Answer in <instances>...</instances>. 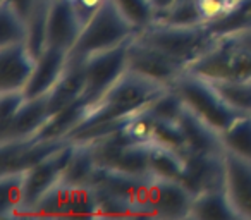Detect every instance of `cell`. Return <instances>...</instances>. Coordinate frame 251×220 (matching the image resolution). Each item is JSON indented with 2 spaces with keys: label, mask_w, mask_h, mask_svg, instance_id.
I'll return each instance as SVG.
<instances>
[{
  "label": "cell",
  "mask_w": 251,
  "mask_h": 220,
  "mask_svg": "<svg viewBox=\"0 0 251 220\" xmlns=\"http://www.w3.org/2000/svg\"><path fill=\"white\" fill-rule=\"evenodd\" d=\"M188 71L210 81L251 79V29L219 35L212 49Z\"/></svg>",
  "instance_id": "3957f363"
},
{
  "label": "cell",
  "mask_w": 251,
  "mask_h": 220,
  "mask_svg": "<svg viewBox=\"0 0 251 220\" xmlns=\"http://www.w3.org/2000/svg\"><path fill=\"white\" fill-rule=\"evenodd\" d=\"M38 57L23 43L0 47V91L25 90Z\"/></svg>",
  "instance_id": "8fae6325"
},
{
  "label": "cell",
  "mask_w": 251,
  "mask_h": 220,
  "mask_svg": "<svg viewBox=\"0 0 251 220\" xmlns=\"http://www.w3.org/2000/svg\"><path fill=\"white\" fill-rule=\"evenodd\" d=\"M69 52H66V50L47 47L40 53L35 71H33L31 77L25 88V93L28 95V98L49 95L62 77L64 71L69 64Z\"/></svg>",
  "instance_id": "9a60e30c"
},
{
  "label": "cell",
  "mask_w": 251,
  "mask_h": 220,
  "mask_svg": "<svg viewBox=\"0 0 251 220\" xmlns=\"http://www.w3.org/2000/svg\"><path fill=\"white\" fill-rule=\"evenodd\" d=\"M97 162H95L93 151H91L90 143L84 141H76L73 157L64 171L62 181L71 186L79 184H91L97 172Z\"/></svg>",
  "instance_id": "7402d4cb"
},
{
  "label": "cell",
  "mask_w": 251,
  "mask_h": 220,
  "mask_svg": "<svg viewBox=\"0 0 251 220\" xmlns=\"http://www.w3.org/2000/svg\"><path fill=\"white\" fill-rule=\"evenodd\" d=\"M193 199H195V193L186 188L181 181L151 175L150 195H148L151 217L189 219Z\"/></svg>",
  "instance_id": "9c48e42d"
},
{
  "label": "cell",
  "mask_w": 251,
  "mask_h": 220,
  "mask_svg": "<svg viewBox=\"0 0 251 220\" xmlns=\"http://www.w3.org/2000/svg\"><path fill=\"white\" fill-rule=\"evenodd\" d=\"M114 4L136 29L150 24L155 19V7L151 0H114Z\"/></svg>",
  "instance_id": "836d02e7"
},
{
  "label": "cell",
  "mask_w": 251,
  "mask_h": 220,
  "mask_svg": "<svg viewBox=\"0 0 251 220\" xmlns=\"http://www.w3.org/2000/svg\"><path fill=\"white\" fill-rule=\"evenodd\" d=\"M232 7L230 4H226L222 0H198V11L201 14L203 23H213L219 21L220 18L229 12Z\"/></svg>",
  "instance_id": "d590c367"
},
{
  "label": "cell",
  "mask_w": 251,
  "mask_h": 220,
  "mask_svg": "<svg viewBox=\"0 0 251 220\" xmlns=\"http://www.w3.org/2000/svg\"><path fill=\"white\" fill-rule=\"evenodd\" d=\"M136 31L134 24L119 11L114 0H107L95 18L84 26L69 55L83 60L93 53L124 45L136 35Z\"/></svg>",
  "instance_id": "277c9868"
},
{
  "label": "cell",
  "mask_w": 251,
  "mask_h": 220,
  "mask_svg": "<svg viewBox=\"0 0 251 220\" xmlns=\"http://www.w3.org/2000/svg\"><path fill=\"white\" fill-rule=\"evenodd\" d=\"M224 150L251 160V114L237 117L222 133Z\"/></svg>",
  "instance_id": "d4e9b609"
},
{
  "label": "cell",
  "mask_w": 251,
  "mask_h": 220,
  "mask_svg": "<svg viewBox=\"0 0 251 220\" xmlns=\"http://www.w3.org/2000/svg\"><path fill=\"white\" fill-rule=\"evenodd\" d=\"M217 36L219 35H215L206 23L179 26L151 21L150 24L138 29L134 38L153 47L155 50L189 69L196 60L201 59L212 49L213 43L217 42Z\"/></svg>",
  "instance_id": "6da1fadb"
},
{
  "label": "cell",
  "mask_w": 251,
  "mask_h": 220,
  "mask_svg": "<svg viewBox=\"0 0 251 220\" xmlns=\"http://www.w3.org/2000/svg\"><path fill=\"white\" fill-rule=\"evenodd\" d=\"M167 88L171 86H165V84L158 83V81H153L150 77L143 76V74L127 69L124 73V76L97 103L91 105L90 116H88L86 122L81 127L131 116V114L138 112L141 108H147Z\"/></svg>",
  "instance_id": "7a4b0ae2"
},
{
  "label": "cell",
  "mask_w": 251,
  "mask_h": 220,
  "mask_svg": "<svg viewBox=\"0 0 251 220\" xmlns=\"http://www.w3.org/2000/svg\"><path fill=\"white\" fill-rule=\"evenodd\" d=\"M224 189L237 219L251 220V160L224 153Z\"/></svg>",
  "instance_id": "30bf717a"
},
{
  "label": "cell",
  "mask_w": 251,
  "mask_h": 220,
  "mask_svg": "<svg viewBox=\"0 0 251 220\" xmlns=\"http://www.w3.org/2000/svg\"><path fill=\"white\" fill-rule=\"evenodd\" d=\"M50 116L52 112L49 107V95L28 98L25 107L5 126H0V143L33 140Z\"/></svg>",
  "instance_id": "7c38bea8"
},
{
  "label": "cell",
  "mask_w": 251,
  "mask_h": 220,
  "mask_svg": "<svg viewBox=\"0 0 251 220\" xmlns=\"http://www.w3.org/2000/svg\"><path fill=\"white\" fill-rule=\"evenodd\" d=\"M176 0H151V4H153L155 11H162V9H167L174 4Z\"/></svg>",
  "instance_id": "f35d334b"
},
{
  "label": "cell",
  "mask_w": 251,
  "mask_h": 220,
  "mask_svg": "<svg viewBox=\"0 0 251 220\" xmlns=\"http://www.w3.org/2000/svg\"><path fill=\"white\" fill-rule=\"evenodd\" d=\"M86 93V73H84V60L69 57L66 71L59 83L49 93L50 112H57L60 108L73 105L74 101L84 98Z\"/></svg>",
  "instance_id": "ac0fdd59"
},
{
  "label": "cell",
  "mask_w": 251,
  "mask_h": 220,
  "mask_svg": "<svg viewBox=\"0 0 251 220\" xmlns=\"http://www.w3.org/2000/svg\"><path fill=\"white\" fill-rule=\"evenodd\" d=\"M26 101L28 95L25 93V90L0 91V126H5L25 107Z\"/></svg>",
  "instance_id": "e575fe53"
},
{
  "label": "cell",
  "mask_w": 251,
  "mask_h": 220,
  "mask_svg": "<svg viewBox=\"0 0 251 220\" xmlns=\"http://www.w3.org/2000/svg\"><path fill=\"white\" fill-rule=\"evenodd\" d=\"M226 153V151H224ZM224 153L222 155H186V169L181 182L195 195L210 189L224 188Z\"/></svg>",
  "instance_id": "5bb4252c"
},
{
  "label": "cell",
  "mask_w": 251,
  "mask_h": 220,
  "mask_svg": "<svg viewBox=\"0 0 251 220\" xmlns=\"http://www.w3.org/2000/svg\"><path fill=\"white\" fill-rule=\"evenodd\" d=\"M71 191H73V186L60 181L59 184L53 186L49 193H45L35 203L29 215H43V217L71 215Z\"/></svg>",
  "instance_id": "cb8c5ba5"
},
{
  "label": "cell",
  "mask_w": 251,
  "mask_h": 220,
  "mask_svg": "<svg viewBox=\"0 0 251 220\" xmlns=\"http://www.w3.org/2000/svg\"><path fill=\"white\" fill-rule=\"evenodd\" d=\"M210 83L230 107L241 114H251V79H215Z\"/></svg>",
  "instance_id": "4316f807"
},
{
  "label": "cell",
  "mask_w": 251,
  "mask_h": 220,
  "mask_svg": "<svg viewBox=\"0 0 251 220\" xmlns=\"http://www.w3.org/2000/svg\"><path fill=\"white\" fill-rule=\"evenodd\" d=\"M105 2L107 0H71L74 12L77 14L79 21L83 23V26H86L95 18V14L103 7Z\"/></svg>",
  "instance_id": "8d00e7d4"
},
{
  "label": "cell",
  "mask_w": 251,
  "mask_h": 220,
  "mask_svg": "<svg viewBox=\"0 0 251 220\" xmlns=\"http://www.w3.org/2000/svg\"><path fill=\"white\" fill-rule=\"evenodd\" d=\"M179 126H181L186 143H188V153L222 155L226 151L222 143V134L208 122L200 119L196 114H193L186 105L179 117Z\"/></svg>",
  "instance_id": "e0dca14e"
},
{
  "label": "cell",
  "mask_w": 251,
  "mask_h": 220,
  "mask_svg": "<svg viewBox=\"0 0 251 220\" xmlns=\"http://www.w3.org/2000/svg\"><path fill=\"white\" fill-rule=\"evenodd\" d=\"M148 112L153 116L157 121H169V122H179L184 103L181 97L176 93L172 88H167L162 95H158L150 105H148Z\"/></svg>",
  "instance_id": "4dcf8cb0"
},
{
  "label": "cell",
  "mask_w": 251,
  "mask_h": 220,
  "mask_svg": "<svg viewBox=\"0 0 251 220\" xmlns=\"http://www.w3.org/2000/svg\"><path fill=\"white\" fill-rule=\"evenodd\" d=\"M71 215L98 217V195L95 186H73V191H71Z\"/></svg>",
  "instance_id": "d6a6232c"
},
{
  "label": "cell",
  "mask_w": 251,
  "mask_h": 220,
  "mask_svg": "<svg viewBox=\"0 0 251 220\" xmlns=\"http://www.w3.org/2000/svg\"><path fill=\"white\" fill-rule=\"evenodd\" d=\"M153 21L167 23V24L193 26L201 24L203 19L198 11V0H176L171 7L155 11Z\"/></svg>",
  "instance_id": "f1b7e54d"
},
{
  "label": "cell",
  "mask_w": 251,
  "mask_h": 220,
  "mask_svg": "<svg viewBox=\"0 0 251 220\" xmlns=\"http://www.w3.org/2000/svg\"><path fill=\"white\" fill-rule=\"evenodd\" d=\"M127 67L165 86H172L188 71L182 64L176 62L134 36L127 43Z\"/></svg>",
  "instance_id": "ba28073f"
},
{
  "label": "cell",
  "mask_w": 251,
  "mask_h": 220,
  "mask_svg": "<svg viewBox=\"0 0 251 220\" xmlns=\"http://www.w3.org/2000/svg\"><path fill=\"white\" fill-rule=\"evenodd\" d=\"M153 129H155V119L148 108H141L138 112L131 114L126 121V126L122 127V134L127 138L131 143L148 145L153 141Z\"/></svg>",
  "instance_id": "f546056e"
},
{
  "label": "cell",
  "mask_w": 251,
  "mask_h": 220,
  "mask_svg": "<svg viewBox=\"0 0 251 220\" xmlns=\"http://www.w3.org/2000/svg\"><path fill=\"white\" fill-rule=\"evenodd\" d=\"M127 43L83 59L84 73H86L84 100L88 103H97L124 76L126 71L129 69L127 67Z\"/></svg>",
  "instance_id": "8992f818"
},
{
  "label": "cell",
  "mask_w": 251,
  "mask_h": 220,
  "mask_svg": "<svg viewBox=\"0 0 251 220\" xmlns=\"http://www.w3.org/2000/svg\"><path fill=\"white\" fill-rule=\"evenodd\" d=\"M189 219L195 220H234L237 219L227 193L224 188L210 189L195 195L189 212Z\"/></svg>",
  "instance_id": "d6986e66"
},
{
  "label": "cell",
  "mask_w": 251,
  "mask_h": 220,
  "mask_svg": "<svg viewBox=\"0 0 251 220\" xmlns=\"http://www.w3.org/2000/svg\"><path fill=\"white\" fill-rule=\"evenodd\" d=\"M206 24L215 35L251 29V0H236L224 18Z\"/></svg>",
  "instance_id": "83f0119b"
},
{
  "label": "cell",
  "mask_w": 251,
  "mask_h": 220,
  "mask_svg": "<svg viewBox=\"0 0 251 220\" xmlns=\"http://www.w3.org/2000/svg\"><path fill=\"white\" fill-rule=\"evenodd\" d=\"M83 29L84 26L74 12L71 0H52L49 14L47 47L66 50L71 53Z\"/></svg>",
  "instance_id": "4fadbf2b"
},
{
  "label": "cell",
  "mask_w": 251,
  "mask_h": 220,
  "mask_svg": "<svg viewBox=\"0 0 251 220\" xmlns=\"http://www.w3.org/2000/svg\"><path fill=\"white\" fill-rule=\"evenodd\" d=\"M162 147L172 148L186 157L188 155V143H186L184 133H182L179 122H169V121H157L155 119L153 129V141Z\"/></svg>",
  "instance_id": "1f68e13d"
},
{
  "label": "cell",
  "mask_w": 251,
  "mask_h": 220,
  "mask_svg": "<svg viewBox=\"0 0 251 220\" xmlns=\"http://www.w3.org/2000/svg\"><path fill=\"white\" fill-rule=\"evenodd\" d=\"M26 171L2 172L0 175V217L14 219L25 215Z\"/></svg>",
  "instance_id": "ffe728a7"
},
{
  "label": "cell",
  "mask_w": 251,
  "mask_h": 220,
  "mask_svg": "<svg viewBox=\"0 0 251 220\" xmlns=\"http://www.w3.org/2000/svg\"><path fill=\"white\" fill-rule=\"evenodd\" d=\"M222 2H226V4H230V5H232L234 2H236V0H222Z\"/></svg>",
  "instance_id": "ab89813d"
},
{
  "label": "cell",
  "mask_w": 251,
  "mask_h": 220,
  "mask_svg": "<svg viewBox=\"0 0 251 220\" xmlns=\"http://www.w3.org/2000/svg\"><path fill=\"white\" fill-rule=\"evenodd\" d=\"M172 90L181 97L182 103L191 110L193 114L208 122L212 127H215L220 134L237 119L244 116L239 110L232 108L222 97L219 91L213 88V84L208 79L193 74L186 71L174 84Z\"/></svg>",
  "instance_id": "5b68a950"
},
{
  "label": "cell",
  "mask_w": 251,
  "mask_h": 220,
  "mask_svg": "<svg viewBox=\"0 0 251 220\" xmlns=\"http://www.w3.org/2000/svg\"><path fill=\"white\" fill-rule=\"evenodd\" d=\"M91 112V103L84 98L74 101L73 105L60 108L49 117L43 127L33 140L35 141H67L74 133L86 122Z\"/></svg>",
  "instance_id": "2e32d148"
},
{
  "label": "cell",
  "mask_w": 251,
  "mask_h": 220,
  "mask_svg": "<svg viewBox=\"0 0 251 220\" xmlns=\"http://www.w3.org/2000/svg\"><path fill=\"white\" fill-rule=\"evenodd\" d=\"M76 141L71 140L67 145L53 151L42 162L26 171V196H25V215H29L35 203L49 193L55 184L62 181L64 171L73 157ZM23 215V217H25Z\"/></svg>",
  "instance_id": "52a82bcc"
},
{
  "label": "cell",
  "mask_w": 251,
  "mask_h": 220,
  "mask_svg": "<svg viewBox=\"0 0 251 220\" xmlns=\"http://www.w3.org/2000/svg\"><path fill=\"white\" fill-rule=\"evenodd\" d=\"M28 26L26 19L16 11L9 0H0V47L12 43H26Z\"/></svg>",
  "instance_id": "484cf974"
},
{
  "label": "cell",
  "mask_w": 251,
  "mask_h": 220,
  "mask_svg": "<svg viewBox=\"0 0 251 220\" xmlns=\"http://www.w3.org/2000/svg\"><path fill=\"white\" fill-rule=\"evenodd\" d=\"M9 2L14 5L16 11H18L25 19L31 14L33 7H35V4H36V0H9Z\"/></svg>",
  "instance_id": "74e56055"
},
{
  "label": "cell",
  "mask_w": 251,
  "mask_h": 220,
  "mask_svg": "<svg viewBox=\"0 0 251 220\" xmlns=\"http://www.w3.org/2000/svg\"><path fill=\"white\" fill-rule=\"evenodd\" d=\"M50 5H52V0H36L31 14L26 18V26H28L26 45L36 57H40V53L47 49Z\"/></svg>",
  "instance_id": "603a6c76"
},
{
  "label": "cell",
  "mask_w": 251,
  "mask_h": 220,
  "mask_svg": "<svg viewBox=\"0 0 251 220\" xmlns=\"http://www.w3.org/2000/svg\"><path fill=\"white\" fill-rule=\"evenodd\" d=\"M148 167H150V174L155 177L181 181L184 175L186 158L184 155L172 150V148L162 147L158 143H150V147H148Z\"/></svg>",
  "instance_id": "44dd1931"
}]
</instances>
